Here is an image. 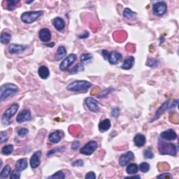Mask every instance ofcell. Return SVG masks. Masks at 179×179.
I'll use <instances>...</instances> for the list:
<instances>
[{
	"instance_id": "50",
	"label": "cell",
	"mask_w": 179,
	"mask_h": 179,
	"mask_svg": "<svg viewBox=\"0 0 179 179\" xmlns=\"http://www.w3.org/2000/svg\"><path fill=\"white\" fill-rule=\"evenodd\" d=\"M125 178H139L140 179L141 177L140 176H127Z\"/></svg>"
},
{
	"instance_id": "12",
	"label": "cell",
	"mask_w": 179,
	"mask_h": 179,
	"mask_svg": "<svg viewBox=\"0 0 179 179\" xmlns=\"http://www.w3.org/2000/svg\"><path fill=\"white\" fill-rule=\"evenodd\" d=\"M85 103L88 109H90V111H91L92 112H97L99 110V104L94 98L87 97L85 99Z\"/></svg>"
},
{
	"instance_id": "15",
	"label": "cell",
	"mask_w": 179,
	"mask_h": 179,
	"mask_svg": "<svg viewBox=\"0 0 179 179\" xmlns=\"http://www.w3.org/2000/svg\"><path fill=\"white\" fill-rule=\"evenodd\" d=\"M160 137L164 140L166 141H173L177 138V134L172 129H169L167 130L162 132Z\"/></svg>"
},
{
	"instance_id": "45",
	"label": "cell",
	"mask_w": 179,
	"mask_h": 179,
	"mask_svg": "<svg viewBox=\"0 0 179 179\" xmlns=\"http://www.w3.org/2000/svg\"><path fill=\"white\" fill-rule=\"evenodd\" d=\"M83 165V161L82 160H77L72 163L73 166H82Z\"/></svg>"
},
{
	"instance_id": "48",
	"label": "cell",
	"mask_w": 179,
	"mask_h": 179,
	"mask_svg": "<svg viewBox=\"0 0 179 179\" xmlns=\"http://www.w3.org/2000/svg\"><path fill=\"white\" fill-rule=\"evenodd\" d=\"M111 91V89H106V90H103V92H102V94H100V96H99V97H104L108 95V94Z\"/></svg>"
},
{
	"instance_id": "42",
	"label": "cell",
	"mask_w": 179,
	"mask_h": 179,
	"mask_svg": "<svg viewBox=\"0 0 179 179\" xmlns=\"http://www.w3.org/2000/svg\"><path fill=\"white\" fill-rule=\"evenodd\" d=\"M65 150V147H62V148H57V149H53V150L52 151H50L48 153L47 155L48 156H50L51 155H53V154H54L55 153H56V152H61V151H64Z\"/></svg>"
},
{
	"instance_id": "10",
	"label": "cell",
	"mask_w": 179,
	"mask_h": 179,
	"mask_svg": "<svg viewBox=\"0 0 179 179\" xmlns=\"http://www.w3.org/2000/svg\"><path fill=\"white\" fill-rule=\"evenodd\" d=\"M65 136V134L62 130H56L49 134L48 140L53 144H58Z\"/></svg>"
},
{
	"instance_id": "35",
	"label": "cell",
	"mask_w": 179,
	"mask_h": 179,
	"mask_svg": "<svg viewBox=\"0 0 179 179\" xmlns=\"http://www.w3.org/2000/svg\"><path fill=\"white\" fill-rule=\"evenodd\" d=\"M48 178H60V179H64L65 178V175L62 171H58L57 172L54 173L53 175L49 176Z\"/></svg>"
},
{
	"instance_id": "41",
	"label": "cell",
	"mask_w": 179,
	"mask_h": 179,
	"mask_svg": "<svg viewBox=\"0 0 179 179\" xmlns=\"http://www.w3.org/2000/svg\"><path fill=\"white\" fill-rule=\"evenodd\" d=\"M0 136H1V143H4V141H6L7 139H8V134H6V132H1Z\"/></svg>"
},
{
	"instance_id": "7",
	"label": "cell",
	"mask_w": 179,
	"mask_h": 179,
	"mask_svg": "<svg viewBox=\"0 0 179 179\" xmlns=\"http://www.w3.org/2000/svg\"><path fill=\"white\" fill-rule=\"evenodd\" d=\"M167 5L164 2H158L153 5V12L155 16H162L166 12Z\"/></svg>"
},
{
	"instance_id": "44",
	"label": "cell",
	"mask_w": 179,
	"mask_h": 179,
	"mask_svg": "<svg viewBox=\"0 0 179 179\" xmlns=\"http://www.w3.org/2000/svg\"><path fill=\"white\" fill-rule=\"evenodd\" d=\"M85 178L86 179H95L96 178V175L95 173L93 172V171H90V172H88L86 176H85Z\"/></svg>"
},
{
	"instance_id": "11",
	"label": "cell",
	"mask_w": 179,
	"mask_h": 179,
	"mask_svg": "<svg viewBox=\"0 0 179 179\" xmlns=\"http://www.w3.org/2000/svg\"><path fill=\"white\" fill-rule=\"evenodd\" d=\"M31 117L32 116L30 111L29 109H24L18 114L16 117V121L18 123H22V122L30 121Z\"/></svg>"
},
{
	"instance_id": "30",
	"label": "cell",
	"mask_w": 179,
	"mask_h": 179,
	"mask_svg": "<svg viewBox=\"0 0 179 179\" xmlns=\"http://www.w3.org/2000/svg\"><path fill=\"white\" fill-rule=\"evenodd\" d=\"M11 39V35L8 32H2L1 34V43L6 44L10 42Z\"/></svg>"
},
{
	"instance_id": "39",
	"label": "cell",
	"mask_w": 179,
	"mask_h": 179,
	"mask_svg": "<svg viewBox=\"0 0 179 179\" xmlns=\"http://www.w3.org/2000/svg\"><path fill=\"white\" fill-rule=\"evenodd\" d=\"M28 132H29V130H28V129H26V128H21L18 130V133L19 136L24 137V136H26L27 134H28Z\"/></svg>"
},
{
	"instance_id": "16",
	"label": "cell",
	"mask_w": 179,
	"mask_h": 179,
	"mask_svg": "<svg viewBox=\"0 0 179 179\" xmlns=\"http://www.w3.org/2000/svg\"><path fill=\"white\" fill-rule=\"evenodd\" d=\"M107 59L110 64L116 65L122 59V55L120 53L117 52V51H112V52L109 53V55L108 56Z\"/></svg>"
},
{
	"instance_id": "49",
	"label": "cell",
	"mask_w": 179,
	"mask_h": 179,
	"mask_svg": "<svg viewBox=\"0 0 179 179\" xmlns=\"http://www.w3.org/2000/svg\"><path fill=\"white\" fill-rule=\"evenodd\" d=\"M102 55L104 56V59H107L108 56H109V52H108V51L106 50H103L102 51Z\"/></svg>"
},
{
	"instance_id": "19",
	"label": "cell",
	"mask_w": 179,
	"mask_h": 179,
	"mask_svg": "<svg viewBox=\"0 0 179 179\" xmlns=\"http://www.w3.org/2000/svg\"><path fill=\"white\" fill-rule=\"evenodd\" d=\"M146 141V136L142 134H136V136L134 138V143L135 146L141 148L145 145Z\"/></svg>"
},
{
	"instance_id": "4",
	"label": "cell",
	"mask_w": 179,
	"mask_h": 179,
	"mask_svg": "<svg viewBox=\"0 0 179 179\" xmlns=\"http://www.w3.org/2000/svg\"><path fill=\"white\" fill-rule=\"evenodd\" d=\"M43 15L42 11H28L21 15V21L25 24H32Z\"/></svg>"
},
{
	"instance_id": "14",
	"label": "cell",
	"mask_w": 179,
	"mask_h": 179,
	"mask_svg": "<svg viewBox=\"0 0 179 179\" xmlns=\"http://www.w3.org/2000/svg\"><path fill=\"white\" fill-rule=\"evenodd\" d=\"M27 48H28V46L12 43L9 47V52L10 54H19L23 53Z\"/></svg>"
},
{
	"instance_id": "5",
	"label": "cell",
	"mask_w": 179,
	"mask_h": 179,
	"mask_svg": "<svg viewBox=\"0 0 179 179\" xmlns=\"http://www.w3.org/2000/svg\"><path fill=\"white\" fill-rule=\"evenodd\" d=\"M19 109V105L18 104H13L10 106L6 111L4 113L3 116H2V122L3 125H9L11 123L10 120L12 117L15 116L16 112L18 111Z\"/></svg>"
},
{
	"instance_id": "34",
	"label": "cell",
	"mask_w": 179,
	"mask_h": 179,
	"mask_svg": "<svg viewBox=\"0 0 179 179\" xmlns=\"http://www.w3.org/2000/svg\"><path fill=\"white\" fill-rule=\"evenodd\" d=\"M92 58V54L85 53V54H83V55L80 56V61H81L83 63H85V62H88V61H90Z\"/></svg>"
},
{
	"instance_id": "47",
	"label": "cell",
	"mask_w": 179,
	"mask_h": 179,
	"mask_svg": "<svg viewBox=\"0 0 179 179\" xmlns=\"http://www.w3.org/2000/svg\"><path fill=\"white\" fill-rule=\"evenodd\" d=\"M88 36H89V32H88V31H85L83 34L78 36V38L80 39H87Z\"/></svg>"
},
{
	"instance_id": "13",
	"label": "cell",
	"mask_w": 179,
	"mask_h": 179,
	"mask_svg": "<svg viewBox=\"0 0 179 179\" xmlns=\"http://www.w3.org/2000/svg\"><path fill=\"white\" fill-rule=\"evenodd\" d=\"M42 153H41V151H38L34 153L32 156L30 158V166L32 169H36L38 166L40 165L41 163V157Z\"/></svg>"
},
{
	"instance_id": "33",
	"label": "cell",
	"mask_w": 179,
	"mask_h": 179,
	"mask_svg": "<svg viewBox=\"0 0 179 179\" xmlns=\"http://www.w3.org/2000/svg\"><path fill=\"white\" fill-rule=\"evenodd\" d=\"M139 170L144 173H146L150 170V165L147 162H141L139 166Z\"/></svg>"
},
{
	"instance_id": "8",
	"label": "cell",
	"mask_w": 179,
	"mask_h": 179,
	"mask_svg": "<svg viewBox=\"0 0 179 179\" xmlns=\"http://www.w3.org/2000/svg\"><path fill=\"white\" fill-rule=\"evenodd\" d=\"M76 55L75 54H70L60 65V69L62 71H66L76 60Z\"/></svg>"
},
{
	"instance_id": "29",
	"label": "cell",
	"mask_w": 179,
	"mask_h": 179,
	"mask_svg": "<svg viewBox=\"0 0 179 179\" xmlns=\"http://www.w3.org/2000/svg\"><path fill=\"white\" fill-rule=\"evenodd\" d=\"M13 146L11 144H9V145L4 146L2 149V153L4 155H9L11 154L13 151Z\"/></svg>"
},
{
	"instance_id": "37",
	"label": "cell",
	"mask_w": 179,
	"mask_h": 179,
	"mask_svg": "<svg viewBox=\"0 0 179 179\" xmlns=\"http://www.w3.org/2000/svg\"><path fill=\"white\" fill-rule=\"evenodd\" d=\"M144 156L147 159H152L154 158V154L150 149H147L144 151Z\"/></svg>"
},
{
	"instance_id": "43",
	"label": "cell",
	"mask_w": 179,
	"mask_h": 179,
	"mask_svg": "<svg viewBox=\"0 0 179 179\" xmlns=\"http://www.w3.org/2000/svg\"><path fill=\"white\" fill-rule=\"evenodd\" d=\"M158 178H172V176L170 173H165L157 176Z\"/></svg>"
},
{
	"instance_id": "51",
	"label": "cell",
	"mask_w": 179,
	"mask_h": 179,
	"mask_svg": "<svg viewBox=\"0 0 179 179\" xmlns=\"http://www.w3.org/2000/svg\"><path fill=\"white\" fill-rule=\"evenodd\" d=\"M33 2H34V1H32V2H27L26 3H27V4H31V3H32Z\"/></svg>"
},
{
	"instance_id": "40",
	"label": "cell",
	"mask_w": 179,
	"mask_h": 179,
	"mask_svg": "<svg viewBox=\"0 0 179 179\" xmlns=\"http://www.w3.org/2000/svg\"><path fill=\"white\" fill-rule=\"evenodd\" d=\"M120 109L118 107H115L114 109H112L111 111V115L112 116H114V117H117V116L120 115Z\"/></svg>"
},
{
	"instance_id": "23",
	"label": "cell",
	"mask_w": 179,
	"mask_h": 179,
	"mask_svg": "<svg viewBox=\"0 0 179 179\" xmlns=\"http://www.w3.org/2000/svg\"><path fill=\"white\" fill-rule=\"evenodd\" d=\"M28 160L26 159L23 158V159H20L16 164V170H18L20 171H22L25 170V169L28 167Z\"/></svg>"
},
{
	"instance_id": "26",
	"label": "cell",
	"mask_w": 179,
	"mask_h": 179,
	"mask_svg": "<svg viewBox=\"0 0 179 179\" xmlns=\"http://www.w3.org/2000/svg\"><path fill=\"white\" fill-rule=\"evenodd\" d=\"M123 16L125 18L128 19V20H134L136 18V13L135 12L132 11L131 9L128 8H126L124 9L123 11Z\"/></svg>"
},
{
	"instance_id": "18",
	"label": "cell",
	"mask_w": 179,
	"mask_h": 179,
	"mask_svg": "<svg viewBox=\"0 0 179 179\" xmlns=\"http://www.w3.org/2000/svg\"><path fill=\"white\" fill-rule=\"evenodd\" d=\"M39 39L43 42H48L51 39V32L47 28L41 29L39 34Z\"/></svg>"
},
{
	"instance_id": "2",
	"label": "cell",
	"mask_w": 179,
	"mask_h": 179,
	"mask_svg": "<svg viewBox=\"0 0 179 179\" xmlns=\"http://www.w3.org/2000/svg\"><path fill=\"white\" fill-rule=\"evenodd\" d=\"M18 91V87L13 83H6L2 85L0 88V97L1 101H4L10 97L13 96V95Z\"/></svg>"
},
{
	"instance_id": "3",
	"label": "cell",
	"mask_w": 179,
	"mask_h": 179,
	"mask_svg": "<svg viewBox=\"0 0 179 179\" xmlns=\"http://www.w3.org/2000/svg\"><path fill=\"white\" fill-rule=\"evenodd\" d=\"M159 152L161 155H170L176 156L178 152L177 146L173 144H168L160 140L159 141Z\"/></svg>"
},
{
	"instance_id": "46",
	"label": "cell",
	"mask_w": 179,
	"mask_h": 179,
	"mask_svg": "<svg viewBox=\"0 0 179 179\" xmlns=\"http://www.w3.org/2000/svg\"><path fill=\"white\" fill-rule=\"evenodd\" d=\"M79 145H80L79 141H74L72 144V149L73 151L77 150V149L78 148V147H79Z\"/></svg>"
},
{
	"instance_id": "20",
	"label": "cell",
	"mask_w": 179,
	"mask_h": 179,
	"mask_svg": "<svg viewBox=\"0 0 179 179\" xmlns=\"http://www.w3.org/2000/svg\"><path fill=\"white\" fill-rule=\"evenodd\" d=\"M53 24L55 28L58 31H62L65 28V21L60 17H57V18H54L53 21Z\"/></svg>"
},
{
	"instance_id": "1",
	"label": "cell",
	"mask_w": 179,
	"mask_h": 179,
	"mask_svg": "<svg viewBox=\"0 0 179 179\" xmlns=\"http://www.w3.org/2000/svg\"><path fill=\"white\" fill-rule=\"evenodd\" d=\"M92 85V83L87 80H75L67 85V90L71 92L87 91Z\"/></svg>"
},
{
	"instance_id": "36",
	"label": "cell",
	"mask_w": 179,
	"mask_h": 179,
	"mask_svg": "<svg viewBox=\"0 0 179 179\" xmlns=\"http://www.w3.org/2000/svg\"><path fill=\"white\" fill-rule=\"evenodd\" d=\"M159 65L158 60H157L156 59H150V60H148V62L146 63V65L148 66V67L155 68L157 67Z\"/></svg>"
},
{
	"instance_id": "27",
	"label": "cell",
	"mask_w": 179,
	"mask_h": 179,
	"mask_svg": "<svg viewBox=\"0 0 179 179\" xmlns=\"http://www.w3.org/2000/svg\"><path fill=\"white\" fill-rule=\"evenodd\" d=\"M11 174V166L9 165H6L2 170L1 173H0V178L4 179L7 178Z\"/></svg>"
},
{
	"instance_id": "6",
	"label": "cell",
	"mask_w": 179,
	"mask_h": 179,
	"mask_svg": "<svg viewBox=\"0 0 179 179\" xmlns=\"http://www.w3.org/2000/svg\"><path fill=\"white\" fill-rule=\"evenodd\" d=\"M98 145L95 141H90L82 147L80 150V153L85 155H90L94 153L95 150L97 148Z\"/></svg>"
},
{
	"instance_id": "28",
	"label": "cell",
	"mask_w": 179,
	"mask_h": 179,
	"mask_svg": "<svg viewBox=\"0 0 179 179\" xmlns=\"http://www.w3.org/2000/svg\"><path fill=\"white\" fill-rule=\"evenodd\" d=\"M138 171H139V166L134 163L129 164V165L127 166V169H126L127 173L130 175L136 174V173L138 172Z\"/></svg>"
},
{
	"instance_id": "31",
	"label": "cell",
	"mask_w": 179,
	"mask_h": 179,
	"mask_svg": "<svg viewBox=\"0 0 179 179\" xmlns=\"http://www.w3.org/2000/svg\"><path fill=\"white\" fill-rule=\"evenodd\" d=\"M83 70H84V67H83V64L79 63V64H77V65H76L74 67H73L72 69L69 70V73L73 74V73H76L81 72V71H83Z\"/></svg>"
},
{
	"instance_id": "24",
	"label": "cell",
	"mask_w": 179,
	"mask_h": 179,
	"mask_svg": "<svg viewBox=\"0 0 179 179\" xmlns=\"http://www.w3.org/2000/svg\"><path fill=\"white\" fill-rule=\"evenodd\" d=\"M111 126V121H110V120L105 119L99 124V129L100 132H104L109 130Z\"/></svg>"
},
{
	"instance_id": "32",
	"label": "cell",
	"mask_w": 179,
	"mask_h": 179,
	"mask_svg": "<svg viewBox=\"0 0 179 179\" xmlns=\"http://www.w3.org/2000/svg\"><path fill=\"white\" fill-rule=\"evenodd\" d=\"M20 2V1H13V0H11V1H7V9L9 10V11H13L16 8L17 4H18Z\"/></svg>"
},
{
	"instance_id": "9",
	"label": "cell",
	"mask_w": 179,
	"mask_h": 179,
	"mask_svg": "<svg viewBox=\"0 0 179 179\" xmlns=\"http://www.w3.org/2000/svg\"><path fill=\"white\" fill-rule=\"evenodd\" d=\"M134 159V154L132 151H128L126 153L122 155L119 159V165L122 166H125L128 165Z\"/></svg>"
},
{
	"instance_id": "17",
	"label": "cell",
	"mask_w": 179,
	"mask_h": 179,
	"mask_svg": "<svg viewBox=\"0 0 179 179\" xmlns=\"http://www.w3.org/2000/svg\"><path fill=\"white\" fill-rule=\"evenodd\" d=\"M169 104H170V100H166L165 102H164L163 104L160 106V108L157 110L155 116H153V119L151 120V122H153L154 121H155V120L158 119L159 117L162 116V114L163 113L168 109Z\"/></svg>"
},
{
	"instance_id": "21",
	"label": "cell",
	"mask_w": 179,
	"mask_h": 179,
	"mask_svg": "<svg viewBox=\"0 0 179 179\" xmlns=\"http://www.w3.org/2000/svg\"><path fill=\"white\" fill-rule=\"evenodd\" d=\"M134 63V58L133 56H129L128 58H127L125 60H124L123 64H122V69L125 70H129L132 69L133 67Z\"/></svg>"
},
{
	"instance_id": "38",
	"label": "cell",
	"mask_w": 179,
	"mask_h": 179,
	"mask_svg": "<svg viewBox=\"0 0 179 179\" xmlns=\"http://www.w3.org/2000/svg\"><path fill=\"white\" fill-rule=\"evenodd\" d=\"M21 171L18 170H14L11 172V174L10 176V178L11 179H19L21 178V173H20Z\"/></svg>"
},
{
	"instance_id": "22",
	"label": "cell",
	"mask_w": 179,
	"mask_h": 179,
	"mask_svg": "<svg viewBox=\"0 0 179 179\" xmlns=\"http://www.w3.org/2000/svg\"><path fill=\"white\" fill-rule=\"evenodd\" d=\"M38 73L39 76L41 77V78H42V79H46V78H48L49 77V76H50V72H49L48 68L43 65L41 66V67L39 68Z\"/></svg>"
},
{
	"instance_id": "25",
	"label": "cell",
	"mask_w": 179,
	"mask_h": 179,
	"mask_svg": "<svg viewBox=\"0 0 179 179\" xmlns=\"http://www.w3.org/2000/svg\"><path fill=\"white\" fill-rule=\"evenodd\" d=\"M67 54V50H66V48L65 46H59L57 50V54L55 55V59L56 60H60L65 57Z\"/></svg>"
}]
</instances>
